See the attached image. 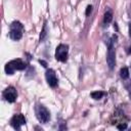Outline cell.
I'll list each match as a JSON object with an SVG mask.
<instances>
[{
    "instance_id": "6da1fadb",
    "label": "cell",
    "mask_w": 131,
    "mask_h": 131,
    "mask_svg": "<svg viewBox=\"0 0 131 131\" xmlns=\"http://www.w3.org/2000/svg\"><path fill=\"white\" fill-rule=\"evenodd\" d=\"M36 116L40 123H47L50 120V113L49 111L42 104H38L36 106Z\"/></svg>"
},
{
    "instance_id": "7a4b0ae2",
    "label": "cell",
    "mask_w": 131,
    "mask_h": 131,
    "mask_svg": "<svg viewBox=\"0 0 131 131\" xmlns=\"http://www.w3.org/2000/svg\"><path fill=\"white\" fill-rule=\"evenodd\" d=\"M68 51H69L68 45L59 44L56 47V50H55V58L58 61H61V62L67 61V59H68Z\"/></svg>"
},
{
    "instance_id": "3957f363",
    "label": "cell",
    "mask_w": 131,
    "mask_h": 131,
    "mask_svg": "<svg viewBox=\"0 0 131 131\" xmlns=\"http://www.w3.org/2000/svg\"><path fill=\"white\" fill-rule=\"evenodd\" d=\"M113 42L114 41H111L108 43V49H107V55H106V62L111 70H113L116 64V53L113 47Z\"/></svg>"
},
{
    "instance_id": "277c9868",
    "label": "cell",
    "mask_w": 131,
    "mask_h": 131,
    "mask_svg": "<svg viewBox=\"0 0 131 131\" xmlns=\"http://www.w3.org/2000/svg\"><path fill=\"white\" fill-rule=\"evenodd\" d=\"M3 97L6 101L8 102H14L16 97H17V93H16V90L14 87L10 86L8 88H6L4 91H3Z\"/></svg>"
},
{
    "instance_id": "5b68a950",
    "label": "cell",
    "mask_w": 131,
    "mask_h": 131,
    "mask_svg": "<svg viewBox=\"0 0 131 131\" xmlns=\"http://www.w3.org/2000/svg\"><path fill=\"white\" fill-rule=\"evenodd\" d=\"M25 124H26V119H25L24 115H21V114L14 115V116L11 118V120H10V125H11L14 129H16V130L20 129V126H23V125H25Z\"/></svg>"
},
{
    "instance_id": "8992f818",
    "label": "cell",
    "mask_w": 131,
    "mask_h": 131,
    "mask_svg": "<svg viewBox=\"0 0 131 131\" xmlns=\"http://www.w3.org/2000/svg\"><path fill=\"white\" fill-rule=\"evenodd\" d=\"M45 78H46V81L48 83V85L52 88L56 87L57 86V83H58V80L56 78V75H55V72L52 70V69H49L46 71V74H45Z\"/></svg>"
},
{
    "instance_id": "52a82bcc",
    "label": "cell",
    "mask_w": 131,
    "mask_h": 131,
    "mask_svg": "<svg viewBox=\"0 0 131 131\" xmlns=\"http://www.w3.org/2000/svg\"><path fill=\"white\" fill-rule=\"evenodd\" d=\"M9 63L15 71H23L27 68V64L21 59H13V60L9 61Z\"/></svg>"
},
{
    "instance_id": "ba28073f",
    "label": "cell",
    "mask_w": 131,
    "mask_h": 131,
    "mask_svg": "<svg viewBox=\"0 0 131 131\" xmlns=\"http://www.w3.org/2000/svg\"><path fill=\"white\" fill-rule=\"evenodd\" d=\"M23 37V31L21 30H17V29H10L9 31V38L14 40V41H17V40H20Z\"/></svg>"
},
{
    "instance_id": "9c48e42d",
    "label": "cell",
    "mask_w": 131,
    "mask_h": 131,
    "mask_svg": "<svg viewBox=\"0 0 131 131\" xmlns=\"http://www.w3.org/2000/svg\"><path fill=\"white\" fill-rule=\"evenodd\" d=\"M113 19V13L111 10H107L105 13H104V16H103V23L104 24H110Z\"/></svg>"
},
{
    "instance_id": "30bf717a",
    "label": "cell",
    "mask_w": 131,
    "mask_h": 131,
    "mask_svg": "<svg viewBox=\"0 0 131 131\" xmlns=\"http://www.w3.org/2000/svg\"><path fill=\"white\" fill-rule=\"evenodd\" d=\"M103 95H104V93H103L102 91H93V92L91 93V97H92L93 99H95V100L100 99Z\"/></svg>"
},
{
    "instance_id": "8fae6325",
    "label": "cell",
    "mask_w": 131,
    "mask_h": 131,
    "mask_svg": "<svg viewBox=\"0 0 131 131\" xmlns=\"http://www.w3.org/2000/svg\"><path fill=\"white\" fill-rule=\"evenodd\" d=\"M120 76L123 79H127L129 77V70H128V68H122L121 71H120Z\"/></svg>"
},
{
    "instance_id": "7c38bea8",
    "label": "cell",
    "mask_w": 131,
    "mask_h": 131,
    "mask_svg": "<svg viewBox=\"0 0 131 131\" xmlns=\"http://www.w3.org/2000/svg\"><path fill=\"white\" fill-rule=\"evenodd\" d=\"M10 29H17V30L24 31V27H23V25H21L19 21H13V23L10 25Z\"/></svg>"
},
{
    "instance_id": "4fadbf2b",
    "label": "cell",
    "mask_w": 131,
    "mask_h": 131,
    "mask_svg": "<svg viewBox=\"0 0 131 131\" xmlns=\"http://www.w3.org/2000/svg\"><path fill=\"white\" fill-rule=\"evenodd\" d=\"M14 71H15V70L10 66V63H9V62H7V63L5 64V72H6V74H7V75H13Z\"/></svg>"
},
{
    "instance_id": "5bb4252c",
    "label": "cell",
    "mask_w": 131,
    "mask_h": 131,
    "mask_svg": "<svg viewBox=\"0 0 131 131\" xmlns=\"http://www.w3.org/2000/svg\"><path fill=\"white\" fill-rule=\"evenodd\" d=\"M117 128H118L119 130H124V129L127 128V124H126V123H120V124L117 125Z\"/></svg>"
},
{
    "instance_id": "9a60e30c",
    "label": "cell",
    "mask_w": 131,
    "mask_h": 131,
    "mask_svg": "<svg viewBox=\"0 0 131 131\" xmlns=\"http://www.w3.org/2000/svg\"><path fill=\"white\" fill-rule=\"evenodd\" d=\"M92 8H93L92 5H88L87 8H86V12H85V14H86V15H89V14L91 13V11H92Z\"/></svg>"
},
{
    "instance_id": "2e32d148",
    "label": "cell",
    "mask_w": 131,
    "mask_h": 131,
    "mask_svg": "<svg viewBox=\"0 0 131 131\" xmlns=\"http://www.w3.org/2000/svg\"><path fill=\"white\" fill-rule=\"evenodd\" d=\"M39 62H40L44 68H47V62H46L45 60H43V59H39Z\"/></svg>"
},
{
    "instance_id": "e0dca14e",
    "label": "cell",
    "mask_w": 131,
    "mask_h": 131,
    "mask_svg": "<svg viewBox=\"0 0 131 131\" xmlns=\"http://www.w3.org/2000/svg\"><path fill=\"white\" fill-rule=\"evenodd\" d=\"M45 34H46V33H45V27H44V28H43V31H42V34H41V36H40V41H41V40H43V38H44Z\"/></svg>"
},
{
    "instance_id": "ac0fdd59",
    "label": "cell",
    "mask_w": 131,
    "mask_h": 131,
    "mask_svg": "<svg viewBox=\"0 0 131 131\" xmlns=\"http://www.w3.org/2000/svg\"><path fill=\"white\" fill-rule=\"evenodd\" d=\"M114 28H115V29L118 31V27H117V24H114Z\"/></svg>"
},
{
    "instance_id": "d6986e66",
    "label": "cell",
    "mask_w": 131,
    "mask_h": 131,
    "mask_svg": "<svg viewBox=\"0 0 131 131\" xmlns=\"http://www.w3.org/2000/svg\"><path fill=\"white\" fill-rule=\"evenodd\" d=\"M128 53H131V46H130L129 49H128Z\"/></svg>"
}]
</instances>
